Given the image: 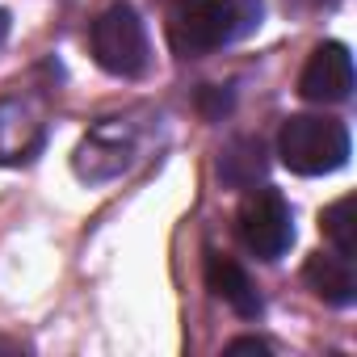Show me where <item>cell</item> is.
I'll use <instances>...</instances> for the list:
<instances>
[{
    "label": "cell",
    "mask_w": 357,
    "mask_h": 357,
    "mask_svg": "<svg viewBox=\"0 0 357 357\" xmlns=\"http://www.w3.org/2000/svg\"><path fill=\"white\" fill-rule=\"evenodd\" d=\"M261 17V0H176L168 13V38L176 55H211L248 38Z\"/></svg>",
    "instance_id": "cell-1"
},
{
    "label": "cell",
    "mask_w": 357,
    "mask_h": 357,
    "mask_svg": "<svg viewBox=\"0 0 357 357\" xmlns=\"http://www.w3.org/2000/svg\"><path fill=\"white\" fill-rule=\"evenodd\" d=\"M349 151H353L349 126L336 118H324V114L286 118V126L278 135V155L298 176H328L349 164Z\"/></svg>",
    "instance_id": "cell-2"
},
{
    "label": "cell",
    "mask_w": 357,
    "mask_h": 357,
    "mask_svg": "<svg viewBox=\"0 0 357 357\" xmlns=\"http://www.w3.org/2000/svg\"><path fill=\"white\" fill-rule=\"evenodd\" d=\"M89 47H93V59L109 76H122V80L143 76L147 59H151L147 55V30L126 0H114L109 9L97 13V22L89 30Z\"/></svg>",
    "instance_id": "cell-3"
},
{
    "label": "cell",
    "mask_w": 357,
    "mask_h": 357,
    "mask_svg": "<svg viewBox=\"0 0 357 357\" xmlns=\"http://www.w3.org/2000/svg\"><path fill=\"white\" fill-rule=\"evenodd\" d=\"M236 231L244 240V248L261 261H278L286 257V248L294 244V219H290V206L278 190H248V198L240 202V215H236Z\"/></svg>",
    "instance_id": "cell-4"
},
{
    "label": "cell",
    "mask_w": 357,
    "mask_h": 357,
    "mask_svg": "<svg viewBox=\"0 0 357 357\" xmlns=\"http://www.w3.org/2000/svg\"><path fill=\"white\" fill-rule=\"evenodd\" d=\"M298 93L315 105H336L349 101L353 93V55L344 43H319L298 76Z\"/></svg>",
    "instance_id": "cell-5"
},
{
    "label": "cell",
    "mask_w": 357,
    "mask_h": 357,
    "mask_svg": "<svg viewBox=\"0 0 357 357\" xmlns=\"http://www.w3.org/2000/svg\"><path fill=\"white\" fill-rule=\"evenodd\" d=\"M206 286L215 298H223L240 319H257L261 315V290L252 286V278L244 273V265H236L223 252H206Z\"/></svg>",
    "instance_id": "cell-6"
},
{
    "label": "cell",
    "mask_w": 357,
    "mask_h": 357,
    "mask_svg": "<svg viewBox=\"0 0 357 357\" xmlns=\"http://www.w3.org/2000/svg\"><path fill=\"white\" fill-rule=\"evenodd\" d=\"M303 278H307L311 294L324 298V303H332V307H349V303H357L353 257H340V252H315V257H307Z\"/></svg>",
    "instance_id": "cell-7"
},
{
    "label": "cell",
    "mask_w": 357,
    "mask_h": 357,
    "mask_svg": "<svg viewBox=\"0 0 357 357\" xmlns=\"http://www.w3.org/2000/svg\"><path fill=\"white\" fill-rule=\"evenodd\" d=\"M43 147V122L22 101H0V164H22Z\"/></svg>",
    "instance_id": "cell-8"
},
{
    "label": "cell",
    "mask_w": 357,
    "mask_h": 357,
    "mask_svg": "<svg viewBox=\"0 0 357 357\" xmlns=\"http://www.w3.org/2000/svg\"><path fill=\"white\" fill-rule=\"evenodd\" d=\"M269 168V155H265V143L257 135H240L223 147L219 155V176H223V185L231 190H252L261 176Z\"/></svg>",
    "instance_id": "cell-9"
},
{
    "label": "cell",
    "mask_w": 357,
    "mask_h": 357,
    "mask_svg": "<svg viewBox=\"0 0 357 357\" xmlns=\"http://www.w3.org/2000/svg\"><path fill=\"white\" fill-rule=\"evenodd\" d=\"M353 211H357V202H353V194H344V198H336V202L324 211V219H319L324 236L332 240V248H336L340 257H357V223H353Z\"/></svg>",
    "instance_id": "cell-10"
},
{
    "label": "cell",
    "mask_w": 357,
    "mask_h": 357,
    "mask_svg": "<svg viewBox=\"0 0 357 357\" xmlns=\"http://www.w3.org/2000/svg\"><path fill=\"white\" fill-rule=\"evenodd\" d=\"M198 109L215 122V118H223L227 109H231V93L227 89H215V84H206L202 93H198Z\"/></svg>",
    "instance_id": "cell-11"
},
{
    "label": "cell",
    "mask_w": 357,
    "mask_h": 357,
    "mask_svg": "<svg viewBox=\"0 0 357 357\" xmlns=\"http://www.w3.org/2000/svg\"><path fill=\"white\" fill-rule=\"evenodd\" d=\"M227 353H257V357H265V353H269V344H265V340H257V336H240V340H231V344H227Z\"/></svg>",
    "instance_id": "cell-12"
},
{
    "label": "cell",
    "mask_w": 357,
    "mask_h": 357,
    "mask_svg": "<svg viewBox=\"0 0 357 357\" xmlns=\"http://www.w3.org/2000/svg\"><path fill=\"white\" fill-rule=\"evenodd\" d=\"M0 349H5V353H26V344H22V340H0Z\"/></svg>",
    "instance_id": "cell-13"
},
{
    "label": "cell",
    "mask_w": 357,
    "mask_h": 357,
    "mask_svg": "<svg viewBox=\"0 0 357 357\" xmlns=\"http://www.w3.org/2000/svg\"><path fill=\"white\" fill-rule=\"evenodd\" d=\"M9 38V13H0V43Z\"/></svg>",
    "instance_id": "cell-14"
}]
</instances>
